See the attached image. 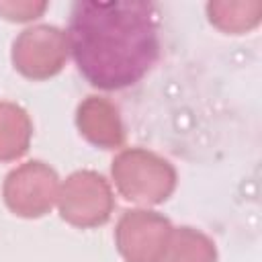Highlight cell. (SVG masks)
Returning <instances> with one entry per match:
<instances>
[{"mask_svg": "<svg viewBox=\"0 0 262 262\" xmlns=\"http://www.w3.org/2000/svg\"><path fill=\"white\" fill-rule=\"evenodd\" d=\"M78 72L100 90L137 84L160 55L158 12L141 0H78L68 23Z\"/></svg>", "mask_w": 262, "mask_h": 262, "instance_id": "6da1fadb", "label": "cell"}, {"mask_svg": "<svg viewBox=\"0 0 262 262\" xmlns=\"http://www.w3.org/2000/svg\"><path fill=\"white\" fill-rule=\"evenodd\" d=\"M111 176L119 194L137 205H160L176 188L174 166L143 147H125L111 162Z\"/></svg>", "mask_w": 262, "mask_h": 262, "instance_id": "7a4b0ae2", "label": "cell"}, {"mask_svg": "<svg viewBox=\"0 0 262 262\" xmlns=\"http://www.w3.org/2000/svg\"><path fill=\"white\" fill-rule=\"evenodd\" d=\"M57 209L66 223L92 229L104 225L115 209V196L108 180L94 170L72 172L59 186Z\"/></svg>", "mask_w": 262, "mask_h": 262, "instance_id": "3957f363", "label": "cell"}, {"mask_svg": "<svg viewBox=\"0 0 262 262\" xmlns=\"http://www.w3.org/2000/svg\"><path fill=\"white\" fill-rule=\"evenodd\" d=\"M57 172L41 162L29 160L10 170L2 184V196L6 207L25 219H39L47 215L59 196Z\"/></svg>", "mask_w": 262, "mask_h": 262, "instance_id": "277c9868", "label": "cell"}, {"mask_svg": "<svg viewBox=\"0 0 262 262\" xmlns=\"http://www.w3.org/2000/svg\"><path fill=\"white\" fill-rule=\"evenodd\" d=\"M70 55L68 33L53 25H35L18 33L10 59L18 74L29 80H49L57 76Z\"/></svg>", "mask_w": 262, "mask_h": 262, "instance_id": "5b68a950", "label": "cell"}, {"mask_svg": "<svg viewBox=\"0 0 262 262\" xmlns=\"http://www.w3.org/2000/svg\"><path fill=\"white\" fill-rule=\"evenodd\" d=\"M172 223L158 211L129 209L115 227V244L125 262H160Z\"/></svg>", "mask_w": 262, "mask_h": 262, "instance_id": "8992f818", "label": "cell"}, {"mask_svg": "<svg viewBox=\"0 0 262 262\" xmlns=\"http://www.w3.org/2000/svg\"><path fill=\"white\" fill-rule=\"evenodd\" d=\"M80 135L100 149H117L125 143V127L119 108L104 96L90 94L76 108Z\"/></svg>", "mask_w": 262, "mask_h": 262, "instance_id": "52a82bcc", "label": "cell"}, {"mask_svg": "<svg viewBox=\"0 0 262 262\" xmlns=\"http://www.w3.org/2000/svg\"><path fill=\"white\" fill-rule=\"evenodd\" d=\"M33 121L29 113L8 100H0V162L23 158L31 145Z\"/></svg>", "mask_w": 262, "mask_h": 262, "instance_id": "ba28073f", "label": "cell"}, {"mask_svg": "<svg viewBox=\"0 0 262 262\" xmlns=\"http://www.w3.org/2000/svg\"><path fill=\"white\" fill-rule=\"evenodd\" d=\"M209 23L227 33L242 35L258 27L262 16V2L258 0H215L207 4Z\"/></svg>", "mask_w": 262, "mask_h": 262, "instance_id": "9c48e42d", "label": "cell"}, {"mask_svg": "<svg viewBox=\"0 0 262 262\" xmlns=\"http://www.w3.org/2000/svg\"><path fill=\"white\" fill-rule=\"evenodd\" d=\"M160 262H217V248L201 229L188 225L172 227Z\"/></svg>", "mask_w": 262, "mask_h": 262, "instance_id": "30bf717a", "label": "cell"}, {"mask_svg": "<svg viewBox=\"0 0 262 262\" xmlns=\"http://www.w3.org/2000/svg\"><path fill=\"white\" fill-rule=\"evenodd\" d=\"M45 10H47V2H31V0L0 2V16L12 23H29L41 16Z\"/></svg>", "mask_w": 262, "mask_h": 262, "instance_id": "8fae6325", "label": "cell"}]
</instances>
